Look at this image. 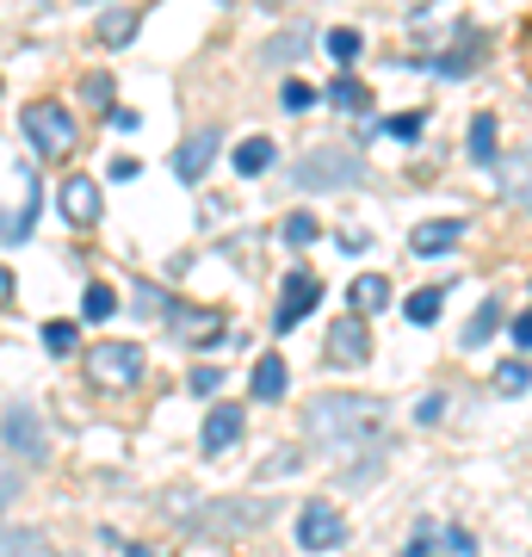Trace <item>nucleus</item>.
<instances>
[{"mask_svg":"<svg viewBox=\"0 0 532 557\" xmlns=\"http://www.w3.org/2000/svg\"><path fill=\"white\" fill-rule=\"evenodd\" d=\"M304 428L322 453H359V446H378L384 440V403L372 397H354V391H322V397L304 409Z\"/></svg>","mask_w":532,"mask_h":557,"instance_id":"f257e3e1","label":"nucleus"},{"mask_svg":"<svg viewBox=\"0 0 532 557\" xmlns=\"http://www.w3.org/2000/svg\"><path fill=\"white\" fill-rule=\"evenodd\" d=\"M273 520V496H218L186 515V533L193 539H242Z\"/></svg>","mask_w":532,"mask_h":557,"instance_id":"f03ea898","label":"nucleus"},{"mask_svg":"<svg viewBox=\"0 0 532 557\" xmlns=\"http://www.w3.org/2000/svg\"><path fill=\"white\" fill-rule=\"evenodd\" d=\"M20 137L32 143V156L62 161V156L81 143V131H75V112H69L62 100H32V106L20 112Z\"/></svg>","mask_w":532,"mask_h":557,"instance_id":"7ed1b4c3","label":"nucleus"},{"mask_svg":"<svg viewBox=\"0 0 532 557\" xmlns=\"http://www.w3.org/2000/svg\"><path fill=\"white\" fill-rule=\"evenodd\" d=\"M359 180H366V161H359L354 149H335V143L297 156V168H292L297 193H341V186H359Z\"/></svg>","mask_w":532,"mask_h":557,"instance_id":"20e7f679","label":"nucleus"},{"mask_svg":"<svg viewBox=\"0 0 532 557\" xmlns=\"http://www.w3.org/2000/svg\"><path fill=\"white\" fill-rule=\"evenodd\" d=\"M143 372H149V359H143L137 341H99V347H87V379L99 391H131V384H143Z\"/></svg>","mask_w":532,"mask_h":557,"instance_id":"39448f33","label":"nucleus"},{"mask_svg":"<svg viewBox=\"0 0 532 557\" xmlns=\"http://www.w3.org/2000/svg\"><path fill=\"white\" fill-rule=\"evenodd\" d=\"M297 545L304 552H335V545H347V520H341L335 502H304L297 508Z\"/></svg>","mask_w":532,"mask_h":557,"instance_id":"423d86ee","label":"nucleus"},{"mask_svg":"<svg viewBox=\"0 0 532 557\" xmlns=\"http://www.w3.org/2000/svg\"><path fill=\"white\" fill-rule=\"evenodd\" d=\"M316 304H322V278H316V273H304V267H292V273H285V285H279L273 329H279V335H292V329H297L304 317H310Z\"/></svg>","mask_w":532,"mask_h":557,"instance_id":"0eeeda50","label":"nucleus"},{"mask_svg":"<svg viewBox=\"0 0 532 557\" xmlns=\"http://www.w3.org/2000/svg\"><path fill=\"white\" fill-rule=\"evenodd\" d=\"M0 440H7L25 465H38V458L50 453V434H44V421H38L32 403H7V416H0Z\"/></svg>","mask_w":532,"mask_h":557,"instance_id":"6e6552de","label":"nucleus"},{"mask_svg":"<svg viewBox=\"0 0 532 557\" xmlns=\"http://www.w3.org/2000/svg\"><path fill=\"white\" fill-rule=\"evenodd\" d=\"M57 211H62V223H69V230H94V223L106 218V199H99V180L69 174V180L57 186Z\"/></svg>","mask_w":532,"mask_h":557,"instance_id":"1a4fd4ad","label":"nucleus"},{"mask_svg":"<svg viewBox=\"0 0 532 557\" xmlns=\"http://www.w3.org/2000/svg\"><path fill=\"white\" fill-rule=\"evenodd\" d=\"M218 149H223V137H218V124H198L193 137L174 149V174L186 180V186H198V180L218 168Z\"/></svg>","mask_w":532,"mask_h":557,"instance_id":"9d476101","label":"nucleus"},{"mask_svg":"<svg viewBox=\"0 0 532 557\" xmlns=\"http://www.w3.org/2000/svg\"><path fill=\"white\" fill-rule=\"evenodd\" d=\"M236 440H242V409L236 403H218V409L205 416V428H198V453L218 458V453H230Z\"/></svg>","mask_w":532,"mask_h":557,"instance_id":"9b49d317","label":"nucleus"},{"mask_svg":"<svg viewBox=\"0 0 532 557\" xmlns=\"http://www.w3.org/2000/svg\"><path fill=\"white\" fill-rule=\"evenodd\" d=\"M465 242V218H428L409 230V255H453Z\"/></svg>","mask_w":532,"mask_h":557,"instance_id":"f8f14e48","label":"nucleus"},{"mask_svg":"<svg viewBox=\"0 0 532 557\" xmlns=\"http://www.w3.org/2000/svg\"><path fill=\"white\" fill-rule=\"evenodd\" d=\"M366 354H372V329L359 317H341L335 329H329V359H335V366H366Z\"/></svg>","mask_w":532,"mask_h":557,"instance_id":"ddd939ff","label":"nucleus"},{"mask_svg":"<svg viewBox=\"0 0 532 557\" xmlns=\"http://www.w3.org/2000/svg\"><path fill=\"white\" fill-rule=\"evenodd\" d=\"M502 199L520 205V211H532V143L502 161Z\"/></svg>","mask_w":532,"mask_h":557,"instance_id":"4468645a","label":"nucleus"},{"mask_svg":"<svg viewBox=\"0 0 532 557\" xmlns=\"http://www.w3.org/2000/svg\"><path fill=\"white\" fill-rule=\"evenodd\" d=\"M20 180H25V199H20V211L0 218V242H25L32 236V223H38V180L32 174H20Z\"/></svg>","mask_w":532,"mask_h":557,"instance_id":"2eb2a0df","label":"nucleus"},{"mask_svg":"<svg viewBox=\"0 0 532 557\" xmlns=\"http://www.w3.org/2000/svg\"><path fill=\"white\" fill-rule=\"evenodd\" d=\"M248 391H255V403H279V397H285V359H279V354H260Z\"/></svg>","mask_w":532,"mask_h":557,"instance_id":"dca6fc26","label":"nucleus"},{"mask_svg":"<svg viewBox=\"0 0 532 557\" xmlns=\"http://www.w3.org/2000/svg\"><path fill=\"white\" fill-rule=\"evenodd\" d=\"M495 335H502V298H483L477 304V317H471V329H465V354L490 347Z\"/></svg>","mask_w":532,"mask_h":557,"instance_id":"f3484780","label":"nucleus"},{"mask_svg":"<svg viewBox=\"0 0 532 557\" xmlns=\"http://www.w3.org/2000/svg\"><path fill=\"white\" fill-rule=\"evenodd\" d=\"M279 161V149H273V137H248V143H236V174L242 180H260L267 168Z\"/></svg>","mask_w":532,"mask_h":557,"instance_id":"a211bd4d","label":"nucleus"},{"mask_svg":"<svg viewBox=\"0 0 532 557\" xmlns=\"http://www.w3.org/2000/svg\"><path fill=\"white\" fill-rule=\"evenodd\" d=\"M347 298H354V310H359V317H378V310L391 304V278L366 273V278H354V292H347Z\"/></svg>","mask_w":532,"mask_h":557,"instance_id":"6ab92c4d","label":"nucleus"},{"mask_svg":"<svg viewBox=\"0 0 532 557\" xmlns=\"http://www.w3.org/2000/svg\"><path fill=\"white\" fill-rule=\"evenodd\" d=\"M137 7H119V13H106V20H99V44H112V50H124V44L137 38Z\"/></svg>","mask_w":532,"mask_h":557,"instance_id":"aec40b11","label":"nucleus"},{"mask_svg":"<svg viewBox=\"0 0 532 557\" xmlns=\"http://www.w3.org/2000/svg\"><path fill=\"white\" fill-rule=\"evenodd\" d=\"M440 304H446V292H440V285H428V292H415V298L403 304V317H409L415 329H434V322H440Z\"/></svg>","mask_w":532,"mask_h":557,"instance_id":"412c9836","label":"nucleus"},{"mask_svg":"<svg viewBox=\"0 0 532 557\" xmlns=\"http://www.w3.org/2000/svg\"><path fill=\"white\" fill-rule=\"evenodd\" d=\"M44 539L38 527H0V557H38Z\"/></svg>","mask_w":532,"mask_h":557,"instance_id":"4be33fe9","label":"nucleus"},{"mask_svg":"<svg viewBox=\"0 0 532 557\" xmlns=\"http://www.w3.org/2000/svg\"><path fill=\"white\" fill-rule=\"evenodd\" d=\"M495 131H502L495 112H477L471 119V161H495Z\"/></svg>","mask_w":532,"mask_h":557,"instance_id":"5701e85b","label":"nucleus"},{"mask_svg":"<svg viewBox=\"0 0 532 557\" xmlns=\"http://www.w3.org/2000/svg\"><path fill=\"white\" fill-rule=\"evenodd\" d=\"M495 391H502V397H527L532 391V366L527 359H508V366L495 372Z\"/></svg>","mask_w":532,"mask_h":557,"instance_id":"b1692460","label":"nucleus"},{"mask_svg":"<svg viewBox=\"0 0 532 557\" xmlns=\"http://www.w3.org/2000/svg\"><path fill=\"white\" fill-rule=\"evenodd\" d=\"M38 341H44V354H69V347L81 341V329L69 317H57V322H44V329H38Z\"/></svg>","mask_w":532,"mask_h":557,"instance_id":"393cba45","label":"nucleus"},{"mask_svg":"<svg viewBox=\"0 0 532 557\" xmlns=\"http://www.w3.org/2000/svg\"><path fill=\"white\" fill-rule=\"evenodd\" d=\"M378 131H384V137H396V143H421V131H428V119H421V112H396V119H384Z\"/></svg>","mask_w":532,"mask_h":557,"instance_id":"a878e982","label":"nucleus"},{"mask_svg":"<svg viewBox=\"0 0 532 557\" xmlns=\"http://www.w3.org/2000/svg\"><path fill=\"white\" fill-rule=\"evenodd\" d=\"M279 230H285V242H292V248H310V242L322 236V223H316L310 211H292V218L279 223Z\"/></svg>","mask_w":532,"mask_h":557,"instance_id":"bb28decb","label":"nucleus"},{"mask_svg":"<svg viewBox=\"0 0 532 557\" xmlns=\"http://www.w3.org/2000/svg\"><path fill=\"white\" fill-rule=\"evenodd\" d=\"M119 310V298H112V285H87V298H81V317L87 322H106Z\"/></svg>","mask_w":532,"mask_h":557,"instance_id":"cd10ccee","label":"nucleus"},{"mask_svg":"<svg viewBox=\"0 0 532 557\" xmlns=\"http://www.w3.org/2000/svg\"><path fill=\"white\" fill-rule=\"evenodd\" d=\"M322 50H329L335 62H354L359 57V32H354V25H335V32L322 38Z\"/></svg>","mask_w":532,"mask_h":557,"instance_id":"c85d7f7f","label":"nucleus"},{"mask_svg":"<svg viewBox=\"0 0 532 557\" xmlns=\"http://www.w3.org/2000/svg\"><path fill=\"white\" fill-rule=\"evenodd\" d=\"M329 100H335L341 112H366V87H359L354 75H341L335 87H329Z\"/></svg>","mask_w":532,"mask_h":557,"instance_id":"c756f323","label":"nucleus"},{"mask_svg":"<svg viewBox=\"0 0 532 557\" xmlns=\"http://www.w3.org/2000/svg\"><path fill=\"white\" fill-rule=\"evenodd\" d=\"M297 50H310V32H285V38L267 44V62H292Z\"/></svg>","mask_w":532,"mask_h":557,"instance_id":"7c9ffc66","label":"nucleus"},{"mask_svg":"<svg viewBox=\"0 0 532 557\" xmlns=\"http://www.w3.org/2000/svg\"><path fill=\"white\" fill-rule=\"evenodd\" d=\"M13 502H20V465H13V458H0V515H7Z\"/></svg>","mask_w":532,"mask_h":557,"instance_id":"2f4dec72","label":"nucleus"},{"mask_svg":"<svg viewBox=\"0 0 532 557\" xmlns=\"http://www.w3.org/2000/svg\"><path fill=\"white\" fill-rule=\"evenodd\" d=\"M341 483H347V490H372V483H378V458H366V465H347V471H341Z\"/></svg>","mask_w":532,"mask_h":557,"instance_id":"473e14b6","label":"nucleus"},{"mask_svg":"<svg viewBox=\"0 0 532 557\" xmlns=\"http://www.w3.org/2000/svg\"><path fill=\"white\" fill-rule=\"evenodd\" d=\"M186 384H193V397H218L223 372H218V366H198V372H193V379H186Z\"/></svg>","mask_w":532,"mask_h":557,"instance_id":"72a5a7b5","label":"nucleus"},{"mask_svg":"<svg viewBox=\"0 0 532 557\" xmlns=\"http://www.w3.org/2000/svg\"><path fill=\"white\" fill-rule=\"evenodd\" d=\"M297 465H304V453H292V446H285V453H273L267 465H260V478H285V471H297Z\"/></svg>","mask_w":532,"mask_h":557,"instance_id":"f704fd0d","label":"nucleus"},{"mask_svg":"<svg viewBox=\"0 0 532 557\" xmlns=\"http://www.w3.org/2000/svg\"><path fill=\"white\" fill-rule=\"evenodd\" d=\"M440 545H446L453 557H477V539H471V533H458V527H446V533H440Z\"/></svg>","mask_w":532,"mask_h":557,"instance_id":"c9c22d12","label":"nucleus"},{"mask_svg":"<svg viewBox=\"0 0 532 557\" xmlns=\"http://www.w3.org/2000/svg\"><path fill=\"white\" fill-rule=\"evenodd\" d=\"M81 94H87L94 106H112V75H87L81 81Z\"/></svg>","mask_w":532,"mask_h":557,"instance_id":"e433bc0d","label":"nucleus"},{"mask_svg":"<svg viewBox=\"0 0 532 557\" xmlns=\"http://www.w3.org/2000/svg\"><path fill=\"white\" fill-rule=\"evenodd\" d=\"M279 100H285V112H304V106H316V87H304V81H292V87H285Z\"/></svg>","mask_w":532,"mask_h":557,"instance_id":"4c0bfd02","label":"nucleus"},{"mask_svg":"<svg viewBox=\"0 0 532 557\" xmlns=\"http://www.w3.org/2000/svg\"><path fill=\"white\" fill-rule=\"evenodd\" d=\"M440 416H446V397H440V391L415 403V421H421V428H428V421H440Z\"/></svg>","mask_w":532,"mask_h":557,"instance_id":"58836bf2","label":"nucleus"},{"mask_svg":"<svg viewBox=\"0 0 532 557\" xmlns=\"http://www.w3.org/2000/svg\"><path fill=\"white\" fill-rule=\"evenodd\" d=\"M137 174H143L137 156H119V161H112V180H137Z\"/></svg>","mask_w":532,"mask_h":557,"instance_id":"ea45409f","label":"nucleus"},{"mask_svg":"<svg viewBox=\"0 0 532 557\" xmlns=\"http://www.w3.org/2000/svg\"><path fill=\"white\" fill-rule=\"evenodd\" d=\"M508 335H514V347H532V310H527V317H514Z\"/></svg>","mask_w":532,"mask_h":557,"instance_id":"a19ab883","label":"nucleus"},{"mask_svg":"<svg viewBox=\"0 0 532 557\" xmlns=\"http://www.w3.org/2000/svg\"><path fill=\"white\" fill-rule=\"evenodd\" d=\"M106 124H112V131H137V112H131V106H112V119Z\"/></svg>","mask_w":532,"mask_h":557,"instance_id":"79ce46f5","label":"nucleus"},{"mask_svg":"<svg viewBox=\"0 0 532 557\" xmlns=\"http://www.w3.org/2000/svg\"><path fill=\"white\" fill-rule=\"evenodd\" d=\"M428 552H434V533H415L409 545H403V557H428Z\"/></svg>","mask_w":532,"mask_h":557,"instance_id":"37998d69","label":"nucleus"},{"mask_svg":"<svg viewBox=\"0 0 532 557\" xmlns=\"http://www.w3.org/2000/svg\"><path fill=\"white\" fill-rule=\"evenodd\" d=\"M13 298V273H7V267H0V304Z\"/></svg>","mask_w":532,"mask_h":557,"instance_id":"c03bdc74","label":"nucleus"}]
</instances>
